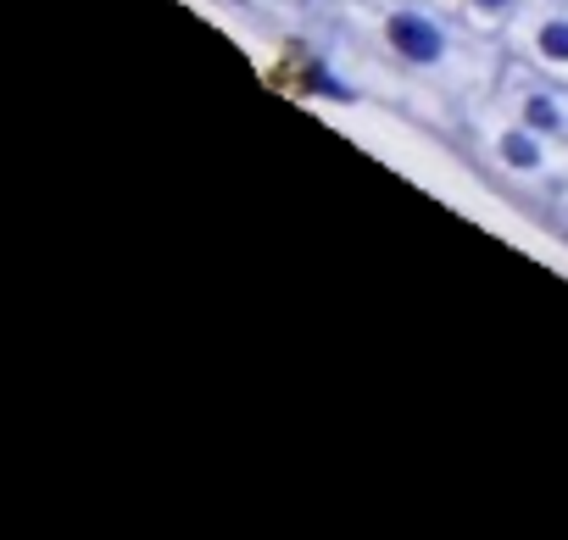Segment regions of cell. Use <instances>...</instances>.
I'll list each match as a JSON object with an SVG mask.
<instances>
[{"label": "cell", "instance_id": "obj_2", "mask_svg": "<svg viewBox=\"0 0 568 540\" xmlns=\"http://www.w3.org/2000/svg\"><path fill=\"white\" fill-rule=\"evenodd\" d=\"M496 162H501L507 173H540V167H546L540 134H529L524 123H518V129H501V134H496Z\"/></svg>", "mask_w": 568, "mask_h": 540}, {"label": "cell", "instance_id": "obj_3", "mask_svg": "<svg viewBox=\"0 0 568 540\" xmlns=\"http://www.w3.org/2000/svg\"><path fill=\"white\" fill-rule=\"evenodd\" d=\"M518 123H524L529 134H540V140H546V134H562V123H568V118H562V106H557L546 90H529V95L518 101Z\"/></svg>", "mask_w": 568, "mask_h": 540}, {"label": "cell", "instance_id": "obj_5", "mask_svg": "<svg viewBox=\"0 0 568 540\" xmlns=\"http://www.w3.org/2000/svg\"><path fill=\"white\" fill-rule=\"evenodd\" d=\"M463 7H468V12L479 18V23H501V18H507V12L518 7V0H463Z\"/></svg>", "mask_w": 568, "mask_h": 540}, {"label": "cell", "instance_id": "obj_4", "mask_svg": "<svg viewBox=\"0 0 568 540\" xmlns=\"http://www.w3.org/2000/svg\"><path fill=\"white\" fill-rule=\"evenodd\" d=\"M535 57L551 62V68H568V18H562V12L535 29Z\"/></svg>", "mask_w": 568, "mask_h": 540}, {"label": "cell", "instance_id": "obj_1", "mask_svg": "<svg viewBox=\"0 0 568 540\" xmlns=\"http://www.w3.org/2000/svg\"><path fill=\"white\" fill-rule=\"evenodd\" d=\"M385 45H390L396 62H407V68H440L446 51H452L446 29H440L429 12H413V7H402V12L385 18Z\"/></svg>", "mask_w": 568, "mask_h": 540}]
</instances>
